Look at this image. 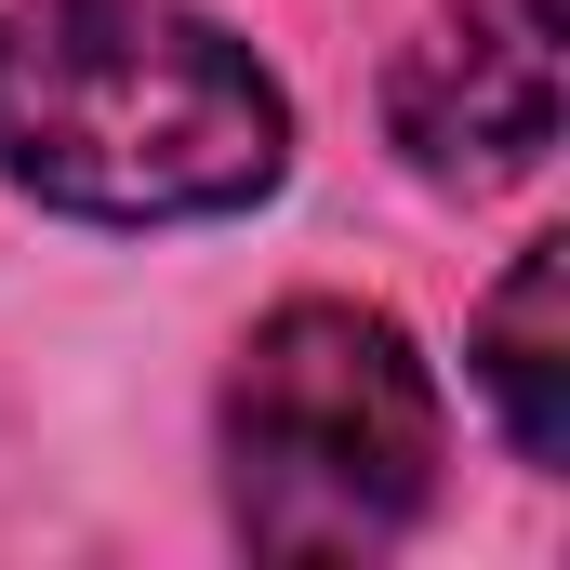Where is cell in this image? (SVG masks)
I'll use <instances>...</instances> for the list:
<instances>
[{
    "label": "cell",
    "mask_w": 570,
    "mask_h": 570,
    "mask_svg": "<svg viewBox=\"0 0 570 570\" xmlns=\"http://www.w3.org/2000/svg\"><path fill=\"white\" fill-rule=\"evenodd\" d=\"M0 159L53 213L173 226L266 199L292 107L186 0H27L0 13Z\"/></svg>",
    "instance_id": "6da1fadb"
},
{
    "label": "cell",
    "mask_w": 570,
    "mask_h": 570,
    "mask_svg": "<svg viewBox=\"0 0 570 570\" xmlns=\"http://www.w3.org/2000/svg\"><path fill=\"white\" fill-rule=\"evenodd\" d=\"M385 134L438 186H518L558 146V0H464L385 80Z\"/></svg>",
    "instance_id": "3957f363"
},
{
    "label": "cell",
    "mask_w": 570,
    "mask_h": 570,
    "mask_svg": "<svg viewBox=\"0 0 570 570\" xmlns=\"http://www.w3.org/2000/svg\"><path fill=\"white\" fill-rule=\"evenodd\" d=\"M226 491L266 558H372L438 504V385L399 318L279 305L226 372Z\"/></svg>",
    "instance_id": "7a4b0ae2"
},
{
    "label": "cell",
    "mask_w": 570,
    "mask_h": 570,
    "mask_svg": "<svg viewBox=\"0 0 570 570\" xmlns=\"http://www.w3.org/2000/svg\"><path fill=\"white\" fill-rule=\"evenodd\" d=\"M478 385L531 464H570V239H531L478 318Z\"/></svg>",
    "instance_id": "277c9868"
}]
</instances>
